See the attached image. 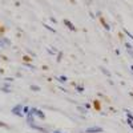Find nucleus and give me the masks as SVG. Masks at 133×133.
Returning a JSON list of instances; mask_svg holds the SVG:
<instances>
[{
    "mask_svg": "<svg viewBox=\"0 0 133 133\" xmlns=\"http://www.w3.org/2000/svg\"><path fill=\"white\" fill-rule=\"evenodd\" d=\"M12 113L16 115V116H19V117H23V116H24V113H23V105H21V104L15 105V107L12 108Z\"/></svg>",
    "mask_w": 133,
    "mask_h": 133,
    "instance_id": "nucleus-1",
    "label": "nucleus"
},
{
    "mask_svg": "<svg viewBox=\"0 0 133 133\" xmlns=\"http://www.w3.org/2000/svg\"><path fill=\"white\" fill-rule=\"evenodd\" d=\"M29 113H32L33 116H37L40 120H45V115H44L40 109H37V108H31V112Z\"/></svg>",
    "mask_w": 133,
    "mask_h": 133,
    "instance_id": "nucleus-2",
    "label": "nucleus"
},
{
    "mask_svg": "<svg viewBox=\"0 0 133 133\" xmlns=\"http://www.w3.org/2000/svg\"><path fill=\"white\" fill-rule=\"evenodd\" d=\"M104 129L101 127H88L85 129V133H103Z\"/></svg>",
    "mask_w": 133,
    "mask_h": 133,
    "instance_id": "nucleus-3",
    "label": "nucleus"
},
{
    "mask_svg": "<svg viewBox=\"0 0 133 133\" xmlns=\"http://www.w3.org/2000/svg\"><path fill=\"white\" fill-rule=\"evenodd\" d=\"M98 20H100V23H101V25L107 29V31H109L110 29V27H109V24L107 23V20L104 19V16H101V15H98Z\"/></svg>",
    "mask_w": 133,
    "mask_h": 133,
    "instance_id": "nucleus-4",
    "label": "nucleus"
},
{
    "mask_svg": "<svg viewBox=\"0 0 133 133\" xmlns=\"http://www.w3.org/2000/svg\"><path fill=\"white\" fill-rule=\"evenodd\" d=\"M64 24H65L66 27H68L72 32H76V27L72 24V21H69V20H66V19H65V20H64Z\"/></svg>",
    "mask_w": 133,
    "mask_h": 133,
    "instance_id": "nucleus-5",
    "label": "nucleus"
},
{
    "mask_svg": "<svg viewBox=\"0 0 133 133\" xmlns=\"http://www.w3.org/2000/svg\"><path fill=\"white\" fill-rule=\"evenodd\" d=\"M125 113H127V116H128V120H127V123L129 124V123H133V115L129 112L128 109H125Z\"/></svg>",
    "mask_w": 133,
    "mask_h": 133,
    "instance_id": "nucleus-6",
    "label": "nucleus"
},
{
    "mask_svg": "<svg viewBox=\"0 0 133 133\" xmlns=\"http://www.w3.org/2000/svg\"><path fill=\"white\" fill-rule=\"evenodd\" d=\"M93 107H95L96 110H100V109H101V104H100L98 100H95V101H93Z\"/></svg>",
    "mask_w": 133,
    "mask_h": 133,
    "instance_id": "nucleus-7",
    "label": "nucleus"
},
{
    "mask_svg": "<svg viewBox=\"0 0 133 133\" xmlns=\"http://www.w3.org/2000/svg\"><path fill=\"white\" fill-rule=\"evenodd\" d=\"M56 80H59L60 83H66L68 77H65V76H59V77H56Z\"/></svg>",
    "mask_w": 133,
    "mask_h": 133,
    "instance_id": "nucleus-8",
    "label": "nucleus"
},
{
    "mask_svg": "<svg viewBox=\"0 0 133 133\" xmlns=\"http://www.w3.org/2000/svg\"><path fill=\"white\" fill-rule=\"evenodd\" d=\"M31 112V108H28V107H23V113L24 115H28Z\"/></svg>",
    "mask_w": 133,
    "mask_h": 133,
    "instance_id": "nucleus-9",
    "label": "nucleus"
},
{
    "mask_svg": "<svg viewBox=\"0 0 133 133\" xmlns=\"http://www.w3.org/2000/svg\"><path fill=\"white\" fill-rule=\"evenodd\" d=\"M77 110H79L80 113H83V115H84V113H87V110H85V108H83V107H77Z\"/></svg>",
    "mask_w": 133,
    "mask_h": 133,
    "instance_id": "nucleus-10",
    "label": "nucleus"
},
{
    "mask_svg": "<svg viewBox=\"0 0 133 133\" xmlns=\"http://www.w3.org/2000/svg\"><path fill=\"white\" fill-rule=\"evenodd\" d=\"M100 69H101V71H103V72H104V73H105V75L108 76V77H110V73H109V72H108V71H107V69L104 68V66H100Z\"/></svg>",
    "mask_w": 133,
    "mask_h": 133,
    "instance_id": "nucleus-11",
    "label": "nucleus"
},
{
    "mask_svg": "<svg viewBox=\"0 0 133 133\" xmlns=\"http://www.w3.org/2000/svg\"><path fill=\"white\" fill-rule=\"evenodd\" d=\"M76 89L79 91V92H84V87H83V85H77V87H76Z\"/></svg>",
    "mask_w": 133,
    "mask_h": 133,
    "instance_id": "nucleus-12",
    "label": "nucleus"
},
{
    "mask_svg": "<svg viewBox=\"0 0 133 133\" xmlns=\"http://www.w3.org/2000/svg\"><path fill=\"white\" fill-rule=\"evenodd\" d=\"M31 89H32V91H40V88H39L37 85H31Z\"/></svg>",
    "mask_w": 133,
    "mask_h": 133,
    "instance_id": "nucleus-13",
    "label": "nucleus"
},
{
    "mask_svg": "<svg viewBox=\"0 0 133 133\" xmlns=\"http://www.w3.org/2000/svg\"><path fill=\"white\" fill-rule=\"evenodd\" d=\"M0 127H2V128H9V125H7V124H4V123H2V121H0Z\"/></svg>",
    "mask_w": 133,
    "mask_h": 133,
    "instance_id": "nucleus-14",
    "label": "nucleus"
},
{
    "mask_svg": "<svg viewBox=\"0 0 133 133\" xmlns=\"http://www.w3.org/2000/svg\"><path fill=\"white\" fill-rule=\"evenodd\" d=\"M124 32H125V33H127V36H129V37H130V39H132V40H133V35H130V32H128V31H127V29H124Z\"/></svg>",
    "mask_w": 133,
    "mask_h": 133,
    "instance_id": "nucleus-15",
    "label": "nucleus"
},
{
    "mask_svg": "<svg viewBox=\"0 0 133 133\" xmlns=\"http://www.w3.org/2000/svg\"><path fill=\"white\" fill-rule=\"evenodd\" d=\"M125 47H127L128 49H132V45H130V44H129V43H125Z\"/></svg>",
    "mask_w": 133,
    "mask_h": 133,
    "instance_id": "nucleus-16",
    "label": "nucleus"
},
{
    "mask_svg": "<svg viewBox=\"0 0 133 133\" xmlns=\"http://www.w3.org/2000/svg\"><path fill=\"white\" fill-rule=\"evenodd\" d=\"M129 127L132 128V130H133V123H129Z\"/></svg>",
    "mask_w": 133,
    "mask_h": 133,
    "instance_id": "nucleus-17",
    "label": "nucleus"
},
{
    "mask_svg": "<svg viewBox=\"0 0 133 133\" xmlns=\"http://www.w3.org/2000/svg\"><path fill=\"white\" fill-rule=\"evenodd\" d=\"M52 133H63V132H60V130H56V132H52Z\"/></svg>",
    "mask_w": 133,
    "mask_h": 133,
    "instance_id": "nucleus-18",
    "label": "nucleus"
},
{
    "mask_svg": "<svg viewBox=\"0 0 133 133\" xmlns=\"http://www.w3.org/2000/svg\"><path fill=\"white\" fill-rule=\"evenodd\" d=\"M130 69H132V72H133V65H130Z\"/></svg>",
    "mask_w": 133,
    "mask_h": 133,
    "instance_id": "nucleus-19",
    "label": "nucleus"
},
{
    "mask_svg": "<svg viewBox=\"0 0 133 133\" xmlns=\"http://www.w3.org/2000/svg\"><path fill=\"white\" fill-rule=\"evenodd\" d=\"M132 75H133V73H132Z\"/></svg>",
    "mask_w": 133,
    "mask_h": 133,
    "instance_id": "nucleus-20",
    "label": "nucleus"
}]
</instances>
